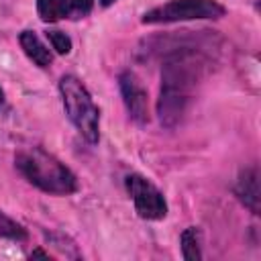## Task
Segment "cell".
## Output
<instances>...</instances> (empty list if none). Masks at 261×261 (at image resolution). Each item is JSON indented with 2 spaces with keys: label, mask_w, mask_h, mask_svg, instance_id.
<instances>
[{
  "label": "cell",
  "mask_w": 261,
  "mask_h": 261,
  "mask_svg": "<svg viewBox=\"0 0 261 261\" xmlns=\"http://www.w3.org/2000/svg\"><path fill=\"white\" fill-rule=\"evenodd\" d=\"M206 65L208 57L194 45L181 43L165 51V61L161 67V88L157 98L159 122L165 128H175L186 116Z\"/></svg>",
  "instance_id": "6da1fadb"
},
{
  "label": "cell",
  "mask_w": 261,
  "mask_h": 261,
  "mask_svg": "<svg viewBox=\"0 0 261 261\" xmlns=\"http://www.w3.org/2000/svg\"><path fill=\"white\" fill-rule=\"evenodd\" d=\"M14 165L22 173V177L41 192L67 196L77 190V177L73 175V171L39 145L18 149L14 153Z\"/></svg>",
  "instance_id": "7a4b0ae2"
},
{
  "label": "cell",
  "mask_w": 261,
  "mask_h": 261,
  "mask_svg": "<svg viewBox=\"0 0 261 261\" xmlns=\"http://www.w3.org/2000/svg\"><path fill=\"white\" fill-rule=\"evenodd\" d=\"M59 94L71 124L90 145H96L100 139V110L86 86L75 75L65 73L59 80Z\"/></svg>",
  "instance_id": "3957f363"
},
{
  "label": "cell",
  "mask_w": 261,
  "mask_h": 261,
  "mask_svg": "<svg viewBox=\"0 0 261 261\" xmlns=\"http://www.w3.org/2000/svg\"><path fill=\"white\" fill-rule=\"evenodd\" d=\"M224 6L216 0H169L147 10L141 18L143 24H169L181 20H202L224 16Z\"/></svg>",
  "instance_id": "277c9868"
},
{
  "label": "cell",
  "mask_w": 261,
  "mask_h": 261,
  "mask_svg": "<svg viewBox=\"0 0 261 261\" xmlns=\"http://www.w3.org/2000/svg\"><path fill=\"white\" fill-rule=\"evenodd\" d=\"M124 186L128 196L133 198L135 210L145 220H161L167 216V202L163 194L143 175L130 173L124 177Z\"/></svg>",
  "instance_id": "5b68a950"
},
{
  "label": "cell",
  "mask_w": 261,
  "mask_h": 261,
  "mask_svg": "<svg viewBox=\"0 0 261 261\" xmlns=\"http://www.w3.org/2000/svg\"><path fill=\"white\" fill-rule=\"evenodd\" d=\"M118 88L122 94V102L126 106L128 116L137 124L149 122V94L135 71L126 69L118 75Z\"/></svg>",
  "instance_id": "8992f818"
},
{
  "label": "cell",
  "mask_w": 261,
  "mask_h": 261,
  "mask_svg": "<svg viewBox=\"0 0 261 261\" xmlns=\"http://www.w3.org/2000/svg\"><path fill=\"white\" fill-rule=\"evenodd\" d=\"M259 167L257 165H251V167H245L239 177H237V184H234V196L241 200V204L245 208H249L253 214H259V202H261V196H259Z\"/></svg>",
  "instance_id": "52a82bcc"
},
{
  "label": "cell",
  "mask_w": 261,
  "mask_h": 261,
  "mask_svg": "<svg viewBox=\"0 0 261 261\" xmlns=\"http://www.w3.org/2000/svg\"><path fill=\"white\" fill-rule=\"evenodd\" d=\"M18 43L24 51V55L39 67H49L53 63V53L49 51V47L39 39V35L35 31H22L18 35Z\"/></svg>",
  "instance_id": "ba28073f"
},
{
  "label": "cell",
  "mask_w": 261,
  "mask_h": 261,
  "mask_svg": "<svg viewBox=\"0 0 261 261\" xmlns=\"http://www.w3.org/2000/svg\"><path fill=\"white\" fill-rule=\"evenodd\" d=\"M37 12L43 22H57L67 18L69 0H37Z\"/></svg>",
  "instance_id": "9c48e42d"
},
{
  "label": "cell",
  "mask_w": 261,
  "mask_h": 261,
  "mask_svg": "<svg viewBox=\"0 0 261 261\" xmlns=\"http://www.w3.org/2000/svg\"><path fill=\"white\" fill-rule=\"evenodd\" d=\"M179 245H181V255L188 261H200L202 259V251H200V230L196 226H188L181 237H179Z\"/></svg>",
  "instance_id": "30bf717a"
},
{
  "label": "cell",
  "mask_w": 261,
  "mask_h": 261,
  "mask_svg": "<svg viewBox=\"0 0 261 261\" xmlns=\"http://www.w3.org/2000/svg\"><path fill=\"white\" fill-rule=\"evenodd\" d=\"M0 237L12 239V241H27V230L22 224H18L16 220H12L0 212Z\"/></svg>",
  "instance_id": "8fae6325"
},
{
  "label": "cell",
  "mask_w": 261,
  "mask_h": 261,
  "mask_svg": "<svg viewBox=\"0 0 261 261\" xmlns=\"http://www.w3.org/2000/svg\"><path fill=\"white\" fill-rule=\"evenodd\" d=\"M47 39H49L51 47L55 49V53L67 55L71 51V39L65 33H61V31H47Z\"/></svg>",
  "instance_id": "7c38bea8"
},
{
  "label": "cell",
  "mask_w": 261,
  "mask_h": 261,
  "mask_svg": "<svg viewBox=\"0 0 261 261\" xmlns=\"http://www.w3.org/2000/svg\"><path fill=\"white\" fill-rule=\"evenodd\" d=\"M94 8V0H69V12H67V18L71 20H77V18H84L92 12Z\"/></svg>",
  "instance_id": "4fadbf2b"
},
{
  "label": "cell",
  "mask_w": 261,
  "mask_h": 261,
  "mask_svg": "<svg viewBox=\"0 0 261 261\" xmlns=\"http://www.w3.org/2000/svg\"><path fill=\"white\" fill-rule=\"evenodd\" d=\"M31 257H45V259H49V253H45L43 249H35V251L31 253Z\"/></svg>",
  "instance_id": "5bb4252c"
},
{
  "label": "cell",
  "mask_w": 261,
  "mask_h": 261,
  "mask_svg": "<svg viewBox=\"0 0 261 261\" xmlns=\"http://www.w3.org/2000/svg\"><path fill=\"white\" fill-rule=\"evenodd\" d=\"M114 2H116V0H100V6H102V8H108V6L114 4Z\"/></svg>",
  "instance_id": "9a60e30c"
},
{
  "label": "cell",
  "mask_w": 261,
  "mask_h": 261,
  "mask_svg": "<svg viewBox=\"0 0 261 261\" xmlns=\"http://www.w3.org/2000/svg\"><path fill=\"white\" fill-rule=\"evenodd\" d=\"M4 102V92H2V88H0V104Z\"/></svg>",
  "instance_id": "2e32d148"
}]
</instances>
